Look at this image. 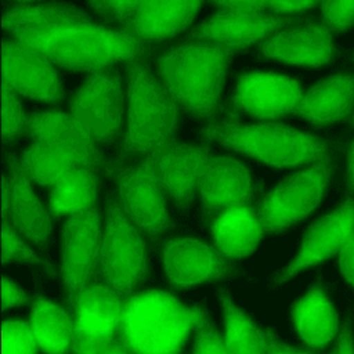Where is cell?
<instances>
[{"label":"cell","instance_id":"30bf717a","mask_svg":"<svg viewBox=\"0 0 354 354\" xmlns=\"http://www.w3.org/2000/svg\"><path fill=\"white\" fill-rule=\"evenodd\" d=\"M101 217L97 207L68 217L62 231L61 274L69 307L76 296L98 277L101 250Z\"/></svg>","mask_w":354,"mask_h":354},{"label":"cell","instance_id":"603a6c76","mask_svg":"<svg viewBox=\"0 0 354 354\" xmlns=\"http://www.w3.org/2000/svg\"><path fill=\"white\" fill-rule=\"evenodd\" d=\"M293 326L310 350H324L339 332L333 304L319 286H313L293 306Z\"/></svg>","mask_w":354,"mask_h":354},{"label":"cell","instance_id":"2e32d148","mask_svg":"<svg viewBox=\"0 0 354 354\" xmlns=\"http://www.w3.org/2000/svg\"><path fill=\"white\" fill-rule=\"evenodd\" d=\"M227 261L213 243L196 238H174L163 246L166 277L180 289L221 278L228 270Z\"/></svg>","mask_w":354,"mask_h":354},{"label":"cell","instance_id":"44dd1931","mask_svg":"<svg viewBox=\"0 0 354 354\" xmlns=\"http://www.w3.org/2000/svg\"><path fill=\"white\" fill-rule=\"evenodd\" d=\"M264 232L253 206H232L212 220L213 245L227 260L249 256Z\"/></svg>","mask_w":354,"mask_h":354},{"label":"cell","instance_id":"ab89813d","mask_svg":"<svg viewBox=\"0 0 354 354\" xmlns=\"http://www.w3.org/2000/svg\"><path fill=\"white\" fill-rule=\"evenodd\" d=\"M330 354H354V344L351 340L350 330L343 328L337 336V343Z\"/></svg>","mask_w":354,"mask_h":354},{"label":"cell","instance_id":"8d00e7d4","mask_svg":"<svg viewBox=\"0 0 354 354\" xmlns=\"http://www.w3.org/2000/svg\"><path fill=\"white\" fill-rule=\"evenodd\" d=\"M321 1H307V0H283V1H266V10L270 14H293V12H303L310 10L311 7L319 4Z\"/></svg>","mask_w":354,"mask_h":354},{"label":"cell","instance_id":"7c38bea8","mask_svg":"<svg viewBox=\"0 0 354 354\" xmlns=\"http://www.w3.org/2000/svg\"><path fill=\"white\" fill-rule=\"evenodd\" d=\"M303 94L300 83L293 77L253 71L238 77L232 111H245L261 122H277L295 112Z\"/></svg>","mask_w":354,"mask_h":354},{"label":"cell","instance_id":"ac0fdd59","mask_svg":"<svg viewBox=\"0 0 354 354\" xmlns=\"http://www.w3.org/2000/svg\"><path fill=\"white\" fill-rule=\"evenodd\" d=\"M199 194L210 214L232 206H253V185L248 169L231 156L210 155Z\"/></svg>","mask_w":354,"mask_h":354},{"label":"cell","instance_id":"f35d334b","mask_svg":"<svg viewBox=\"0 0 354 354\" xmlns=\"http://www.w3.org/2000/svg\"><path fill=\"white\" fill-rule=\"evenodd\" d=\"M266 337H267L266 354H315L314 350H310V348L299 350V348H293L290 346H286L285 343L278 342L274 337L272 332H266Z\"/></svg>","mask_w":354,"mask_h":354},{"label":"cell","instance_id":"b9f144b4","mask_svg":"<svg viewBox=\"0 0 354 354\" xmlns=\"http://www.w3.org/2000/svg\"><path fill=\"white\" fill-rule=\"evenodd\" d=\"M348 185L354 189V141L350 144L348 149Z\"/></svg>","mask_w":354,"mask_h":354},{"label":"cell","instance_id":"9c48e42d","mask_svg":"<svg viewBox=\"0 0 354 354\" xmlns=\"http://www.w3.org/2000/svg\"><path fill=\"white\" fill-rule=\"evenodd\" d=\"M339 253L344 279L354 288V201L347 199L340 207L315 221L306 232L299 254L289 264L285 279L296 272L317 266Z\"/></svg>","mask_w":354,"mask_h":354},{"label":"cell","instance_id":"4dcf8cb0","mask_svg":"<svg viewBox=\"0 0 354 354\" xmlns=\"http://www.w3.org/2000/svg\"><path fill=\"white\" fill-rule=\"evenodd\" d=\"M1 136L11 140L19 133H25L26 115L22 112L18 94L1 83Z\"/></svg>","mask_w":354,"mask_h":354},{"label":"cell","instance_id":"836d02e7","mask_svg":"<svg viewBox=\"0 0 354 354\" xmlns=\"http://www.w3.org/2000/svg\"><path fill=\"white\" fill-rule=\"evenodd\" d=\"M192 354H228L223 333L217 332L206 321L205 325L195 332Z\"/></svg>","mask_w":354,"mask_h":354},{"label":"cell","instance_id":"3957f363","mask_svg":"<svg viewBox=\"0 0 354 354\" xmlns=\"http://www.w3.org/2000/svg\"><path fill=\"white\" fill-rule=\"evenodd\" d=\"M205 136L274 167L328 165L326 144L317 137L278 122L241 123L236 111L227 122L206 127Z\"/></svg>","mask_w":354,"mask_h":354},{"label":"cell","instance_id":"d6a6232c","mask_svg":"<svg viewBox=\"0 0 354 354\" xmlns=\"http://www.w3.org/2000/svg\"><path fill=\"white\" fill-rule=\"evenodd\" d=\"M10 260L39 261L37 256L25 245L14 225L7 220L1 221V263Z\"/></svg>","mask_w":354,"mask_h":354},{"label":"cell","instance_id":"d4e9b609","mask_svg":"<svg viewBox=\"0 0 354 354\" xmlns=\"http://www.w3.org/2000/svg\"><path fill=\"white\" fill-rule=\"evenodd\" d=\"M11 170L8 213L12 225L30 241L41 242L51 231V214L33 194L32 181L21 165L12 162Z\"/></svg>","mask_w":354,"mask_h":354},{"label":"cell","instance_id":"cb8c5ba5","mask_svg":"<svg viewBox=\"0 0 354 354\" xmlns=\"http://www.w3.org/2000/svg\"><path fill=\"white\" fill-rule=\"evenodd\" d=\"M25 133L36 144L69 149L101 160L93 138L71 113L53 109L30 115L26 118Z\"/></svg>","mask_w":354,"mask_h":354},{"label":"cell","instance_id":"52a82bcc","mask_svg":"<svg viewBox=\"0 0 354 354\" xmlns=\"http://www.w3.org/2000/svg\"><path fill=\"white\" fill-rule=\"evenodd\" d=\"M218 11L194 33L198 41L221 46L228 53L261 43L281 30L289 18L266 12L260 0H213Z\"/></svg>","mask_w":354,"mask_h":354},{"label":"cell","instance_id":"83f0119b","mask_svg":"<svg viewBox=\"0 0 354 354\" xmlns=\"http://www.w3.org/2000/svg\"><path fill=\"white\" fill-rule=\"evenodd\" d=\"M97 187L98 178L93 167L80 166L71 170L51 188V217H71L91 210L95 207Z\"/></svg>","mask_w":354,"mask_h":354},{"label":"cell","instance_id":"1f68e13d","mask_svg":"<svg viewBox=\"0 0 354 354\" xmlns=\"http://www.w3.org/2000/svg\"><path fill=\"white\" fill-rule=\"evenodd\" d=\"M319 6L322 10L321 25L326 30H343L354 24V0H325Z\"/></svg>","mask_w":354,"mask_h":354},{"label":"cell","instance_id":"4316f807","mask_svg":"<svg viewBox=\"0 0 354 354\" xmlns=\"http://www.w3.org/2000/svg\"><path fill=\"white\" fill-rule=\"evenodd\" d=\"M19 165L30 181L53 188L71 170L80 166L94 169V166L101 165V160L69 149L33 142L22 153Z\"/></svg>","mask_w":354,"mask_h":354},{"label":"cell","instance_id":"ffe728a7","mask_svg":"<svg viewBox=\"0 0 354 354\" xmlns=\"http://www.w3.org/2000/svg\"><path fill=\"white\" fill-rule=\"evenodd\" d=\"M202 0H140L133 21L126 29L141 44L176 36L189 26Z\"/></svg>","mask_w":354,"mask_h":354},{"label":"cell","instance_id":"5bb4252c","mask_svg":"<svg viewBox=\"0 0 354 354\" xmlns=\"http://www.w3.org/2000/svg\"><path fill=\"white\" fill-rule=\"evenodd\" d=\"M66 308L75 321V343H104L120 330L123 299L104 281L87 285Z\"/></svg>","mask_w":354,"mask_h":354},{"label":"cell","instance_id":"d6986e66","mask_svg":"<svg viewBox=\"0 0 354 354\" xmlns=\"http://www.w3.org/2000/svg\"><path fill=\"white\" fill-rule=\"evenodd\" d=\"M260 50L271 59L290 65L318 68L333 55L332 33L321 24L281 29L261 41Z\"/></svg>","mask_w":354,"mask_h":354},{"label":"cell","instance_id":"7bdbcfd3","mask_svg":"<svg viewBox=\"0 0 354 354\" xmlns=\"http://www.w3.org/2000/svg\"><path fill=\"white\" fill-rule=\"evenodd\" d=\"M353 123H354V115H353Z\"/></svg>","mask_w":354,"mask_h":354},{"label":"cell","instance_id":"8992f818","mask_svg":"<svg viewBox=\"0 0 354 354\" xmlns=\"http://www.w3.org/2000/svg\"><path fill=\"white\" fill-rule=\"evenodd\" d=\"M141 232L119 203L109 206L101 236L98 277L122 299L134 293V288L148 272Z\"/></svg>","mask_w":354,"mask_h":354},{"label":"cell","instance_id":"74e56055","mask_svg":"<svg viewBox=\"0 0 354 354\" xmlns=\"http://www.w3.org/2000/svg\"><path fill=\"white\" fill-rule=\"evenodd\" d=\"M28 301L26 293H24L14 282L8 278H1V310L11 308L14 306H21Z\"/></svg>","mask_w":354,"mask_h":354},{"label":"cell","instance_id":"60d3db41","mask_svg":"<svg viewBox=\"0 0 354 354\" xmlns=\"http://www.w3.org/2000/svg\"><path fill=\"white\" fill-rule=\"evenodd\" d=\"M1 216L3 220H7L8 206H10V181H7L4 177L1 178Z\"/></svg>","mask_w":354,"mask_h":354},{"label":"cell","instance_id":"4fadbf2b","mask_svg":"<svg viewBox=\"0 0 354 354\" xmlns=\"http://www.w3.org/2000/svg\"><path fill=\"white\" fill-rule=\"evenodd\" d=\"M119 205L141 231L156 235L169 225L165 189L148 156L118 176Z\"/></svg>","mask_w":354,"mask_h":354},{"label":"cell","instance_id":"6da1fadb","mask_svg":"<svg viewBox=\"0 0 354 354\" xmlns=\"http://www.w3.org/2000/svg\"><path fill=\"white\" fill-rule=\"evenodd\" d=\"M1 26L12 40L53 65L90 75L119 61H138L144 47L123 28H106L76 10L53 4L19 1L3 17Z\"/></svg>","mask_w":354,"mask_h":354},{"label":"cell","instance_id":"7402d4cb","mask_svg":"<svg viewBox=\"0 0 354 354\" xmlns=\"http://www.w3.org/2000/svg\"><path fill=\"white\" fill-rule=\"evenodd\" d=\"M354 106V76L336 75L303 94L293 115L313 124H330L350 115Z\"/></svg>","mask_w":354,"mask_h":354},{"label":"cell","instance_id":"ba28073f","mask_svg":"<svg viewBox=\"0 0 354 354\" xmlns=\"http://www.w3.org/2000/svg\"><path fill=\"white\" fill-rule=\"evenodd\" d=\"M328 165H313L289 176L253 206L264 231H281L308 216L321 202L329 177Z\"/></svg>","mask_w":354,"mask_h":354},{"label":"cell","instance_id":"8fae6325","mask_svg":"<svg viewBox=\"0 0 354 354\" xmlns=\"http://www.w3.org/2000/svg\"><path fill=\"white\" fill-rule=\"evenodd\" d=\"M71 115L97 141H108L119 130L123 115L120 80L109 69L91 73L71 102Z\"/></svg>","mask_w":354,"mask_h":354},{"label":"cell","instance_id":"9a60e30c","mask_svg":"<svg viewBox=\"0 0 354 354\" xmlns=\"http://www.w3.org/2000/svg\"><path fill=\"white\" fill-rule=\"evenodd\" d=\"M1 83L17 94L44 102L61 98V84L54 65L15 40L3 43Z\"/></svg>","mask_w":354,"mask_h":354},{"label":"cell","instance_id":"7a4b0ae2","mask_svg":"<svg viewBox=\"0 0 354 354\" xmlns=\"http://www.w3.org/2000/svg\"><path fill=\"white\" fill-rule=\"evenodd\" d=\"M199 307H188L160 289L123 299L120 330L133 354H180L192 332L206 322Z\"/></svg>","mask_w":354,"mask_h":354},{"label":"cell","instance_id":"e0dca14e","mask_svg":"<svg viewBox=\"0 0 354 354\" xmlns=\"http://www.w3.org/2000/svg\"><path fill=\"white\" fill-rule=\"evenodd\" d=\"M209 156L205 148H195L174 141L148 155L165 192L180 205L188 203L199 188L207 169Z\"/></svg>","mask_w":354,"mask_h":354},{"label":"cell","instance_id":"484cf974","mask_svg":"<svg viewBox=\"0 0 354 354\" xmlns=\"http://www.w3.org/2000/svg\"><path fill=\"white\" fill-rule=\"evenodd\" d=\"M35 340L44 354H72L75 321L68 308L39 296L28 318Z\"/></svg>","mask_w":354,"mask_h":354},{"label":"cell","instance_id":"f1b7e54d","mask_svg":"<svg viewBox=\"0 0 354 354\" xmlns=\"http://www.w3.org/2000/svg\"><path fill=\"white\" fill-rule=\"evenodd\" d=\"M224 308V343L228 354H266V332L259 329L254 322L228 297L223 299Z\"/></svg>","mask_w":354,"mask_h":354},{"label":"cell","instance_id":"f546056e","mask_svg":"<svg viewBox=\"0 0 354 354\" xmlns=\"http://www.w3.org/2000/svg\"><path fill=\"white\" fill-rule=\"evenodd\" d=\"M28 319L10 318L1 322V354H39Z\"/></svg>","mask_w":354,"mask_h":354},{"label":"cell","instance_id":"5b68a950","mask_svg":"<svg viewBox=\"0 0 354 354\" xmlns=\"http://www.w3.org/2000/svg\"><path fill=\"white\" fill-rule=\"evenodd\" d=\"M126 65L129 111L123 147L148 156L171 141L180 104L138 61Z\"/></svg>","mask_w":354,"mask_h":354},{"label":"cell","instance_id":"277c9868","mask_svg":"<svg viewBox=\"0 0 354 354\" xmlns=\"http://www.w3.org/2000/svg\"><path fill=\"white\" fill-rule=\"evenodd\" d=\"M230 55L209 41L181 44L158 59L162 84L185 109L210 116L221 94Z\"/></svg>","mask_w":354,"mask_h":354},{"label":"cell","instance_id":"d590c367","mask_svg":"<svg viewBox=\"0 0 354 354\" xmlns=\"http://www.w3.org/2000/svg\"><path fill=\"white\" fill-rule=\"evenodd\" d=\"M72 354H133L123 340L122 330L104 343H73Z\"/></svg>","mask_w":354,"mask_h":354},{"label":"cell","instance_id":"e575fe53","mask_svg":"<svg viewBox=\"0 0 354 354\" xmlns=\"http://www.w3.org/2000/svg\"><path fill=\"white\" fill-rule=\"evenodd\" d=\"M90 4L100 12L112 14L122 22V28H127L134 18L140 0H91Z\"/></svg>","mask_w":354,"mask_h":354}]
</instances>
